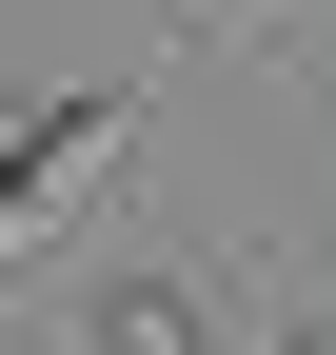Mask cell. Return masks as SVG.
Listing matches in <instances>:
<instances>
[{
    "label": "cell",
    "mask_w": 336,
    "mask_h": 355,
    "mask_svg": "<svg viewBox=\"0 0 336 355\" xmlns=\"http://www.w3.org/2000/svg\"><path fill=\"white\" fill-rule=\"evenodd\" d=\"M119 158H139V99H60V119L20 139V158H0V257H40V237H60V217L99 198Z\"/></svg>",
    "instance_id": "cell-1"
},
{
    "label": "cell",
    "mask_w": 336,
    "mask_h": 355,
    "mask_svg": "<svg viewBox=\"0 0 336 355\" xmlns=\"http://www.w3.org/2000/svg\"><path fill=\"white\" fill-rule=\"evenodd\" d=\"M99 355H218V316H198L178 277H119L99 296Z\"/></svg>",
    "instance_id": "cell-2"
},
{
    "label": "cell",
    "mask_w": 336,
    "mask_h": 355,
    "mask_svg": "<svg viewBox=\"0 0 336 355\" xmlns=\"http://www.w3.org/2000/svg\"><path fill=\"white\" fill-rule=\"evenodd\" d=\"M277 355H336V316H297V336H277Z\"/></svg>",
    "instance_id": "cell-3"
}]
</instances>
